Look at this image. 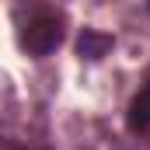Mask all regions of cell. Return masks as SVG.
<instances>
[{
  "label": "cell",
  "mask_w": 150,
  "mask_h": 150,
  "mask_svg": "<svg viewBox=\"0 0 150 150\" xmlns=\"http://www.w3.org/2000/svg\"><path fill=\"white\" fill-rule=\"evenodd\" d=\"M59 42H63V18H56V14L35 18V21L25 28V35H21V45H25L32 56H49V52H56Z\"/></svg>",
  "instance_id": "cell-1"
},
{
  "label": "cell",
  "mask_w": 150,
  "mask_h": 150,
  "mask_svg": "<svg viewBox=\"0 0 150 150\" xmlns=\"http://www.w3.org/2000/svg\"><path fill=\"white\" fill-rule=\"evenodd\" d=\"M112 45H115V38L108 35V32H94V28H84L80 38H77V52H80L84 59H101Z\"/></svg>",
  "instance_id": "cell-2"
},
{
  "label": "cell",
  "mask_w": 150,
  "mask_h": 150,
  "mask_svg": "<svg viewBox=\"0 0 150 150\" xmlns=\"http://www.w3.org/2000/svg\"><path fill=\"white\" fill-rule=\"evenodd\" d=\"M129 129L133 133H147L150 129V84L129 101Z\"/></svg>",
  "instance_id": "cell-3"
},
{
  "label": "cell",
  "mask_w": 150,
  "mask_h": 150,
  "mask_svg": "<svg viewBox=\"0 0 150 150\" xmlns=\"http://www.w3.org/2000/svg\"><path fill=\"white\" fill-rule=\"evenodd\" d=\"M147 7H150V0H147Z\"/></svg>",
  "instance_id": "cell-4"
}]
</instances>
